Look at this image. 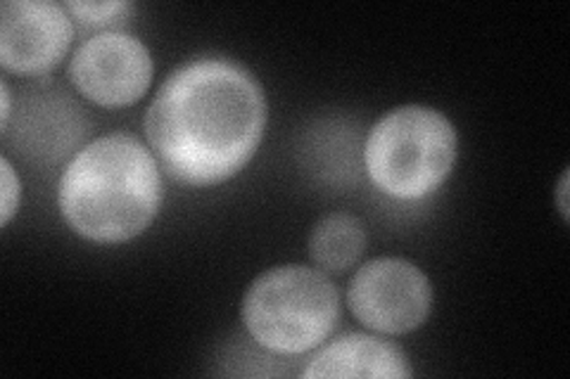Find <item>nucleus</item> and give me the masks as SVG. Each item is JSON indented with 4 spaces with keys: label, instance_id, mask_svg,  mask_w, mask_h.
I'll use <instances>...</instances> for the list:
<instances>
[{
    "label": "nucleus",
    "instance_id": "obj_8",
    "mask_svg": "<svg viewBox=\"0 0 570 379\" xmlns=\"http://www.w3.org/2000/svg\"><path fill=\"white\" fill-rule=\"evenodd\" d=\"M86 133V112L60 86L39 83L29 88L17 104V133L12 142L20 154L39 164L71 159L77 154L75 150H81Z\"/></svg>",
    "mask_w": 570,
    "mask_h": 379
},
{
    "label": "nucleus",
    "instance_id": "obj_3",
    "mask_svg": "<svg viewBox=\"0 0 570 379\" xmlns=\"http://www.w3.org/2000/svg\"><path fill=\"white\" fill-rule=\"evenodd\" d=\"M247 335L276 356H305L333 335L341 292L312 266H276L253 280L240 303Z\"/></svg>",
    "mask_w": 570,
    "mask_h": 379
},
{
    "label": "nucleus",
    "instance_id": "obj_11",
    "mask_svg": "<svg viewBox=\"0 0 570 379\" xmlns=\"http://www.w3.org/2000/svg\"><path fill=\"white\" fill-rule=\"evenodd\" d=\"M71 20L86 29H105V31H117V24L127 22V17L134 12L131 3H124V0H110V3H81V0H69L65 3Z\"/></svg>",
    "mask_w": 570,
    "mask_h": 379
},
{
    "label": "nucleus",
    "instance_id": "obj_6",
    "mask_svg": "<svg viewBox=\"0 0 570 379\" xmlns=\"http://www.w3.org/2000/svg\"><path fill=\"white\" fill-rule=\"evenodd\" d=\"M67 77L81 98L105 110L131 107L150 90L153 52L129 31H98L75 50Z\"/></svg>",
    "mask_w": 570,
    "mask_h": 379
},
{
    "label": "nucleus",
    "instance_id": "obj_12",
    "mask_svg": "<svg viewBox=\"0 0 570 379\" xmlns=\"http://www.w3.org/2000/svg\"><path fill=\"white\" fill-rule=\"evenodd\" d=\"M0 173H3V180H0V188H3V207H0V226L8 228L10 221L14 219V213L20 211L22 202V180L17 176L12 161L8 154L0 159Z\"/></svg>",
    "mask_w": 570,
    "mask_h": 379
},
{
    "label": "nucleus",
    "instance_id": "obj_4",
    "mask_svg": "<svg viewBox=\"0 0 570 379\" xmlns=\"http://www.w3.org/2000/svg\"><path fill=\"white\" fill-rule=\"evenodd\" d=\"M459 154L454 123L433 107L404 104L383 114L364 142V169L373 188L414 202L450 178Z\"/></svg>",
    "mask_w": 570,
    "mask_h": 379
},
{
    "label": "nucleus",
    "instance_id": "obj_14",
    "mask_svg": "<svg viewBox=\"0 0 570 379\" xmlns=\"http://www.w3.org/2000/svg\"><path fill=\"white\" fill-rule=\"evenodd\" d=\"M557 205L563 216V221H568V171L559 180V190H557Z\"/></svg>",
    "mask_w": 570,
    "mask_h": 379
},
{
    "label": "nucleus",
    "instance_id": "obj_2",
    "mask_svg": "<svg viewBox=\"0 0 570 379\" xmlns=\"http://www.w3.org/2000/svg\"><path fill=\"white\" fill-rule=\"evenodd\" d=\"M165 200L159 161L127 133H107L81 146L58 183V209L79 238L96 245L136 240Z\"/></svg>",
    "mask_w": 570,
    "mask_h": 379
},
{
    "label": "nucleus",
    "instance_id": "obj_1",
    "mask_svg": "<svg viewBox=\"0 0 570 379\" xmlns=\"http://www.w3.org/2000/svg\"><path fill=\"white\" fill-rule=\"evenodd\" d=\"M269 119L264 88L245 64L203 56L178 64L146 112V138L186 188H217L257 154Z\"/></svg>",
    "mask_w": 570,
    "mask_h": 379
},
{
    "label": "nucleus",
    "instance_id": "obj_7",
    "mask_svg": "<svg viewBox=\"0 0 570 379\" xmlns=\"http://www.w3.org/2000/svg\"><path fill=\"white\" fill-rule=\"evenodd\" d=\"M75 41V20L50 0H6L0 6V64L8 74L46 77Z\"/></svg>",
    "mask_w": 570,
    "mask_h": 379
},
{
    "label": "nucleus",
    "instance_id": "obj_13",
    "mask_svg": "<svg viewBox=\"0 0 570 379\" xmlns=\"http://www.w3.org/2000/svg\"><path fill=\"white\" fill-rule=\"evenodd\" d=\"M12 121V93L8 79H0V131H8Z\"/></svg>",
    "mask_w": 570,
    "mask_h": 379
},
{
    "label": "nucleus",
    "instance_id": "obj_5",
    "mask_svg": "<svg viewBox=\"0 0 570 379\" xmlns=\"http://www.w3.org/2000/svg\"><path fill=\"white\" fill-rule=\"evenodd\" d=\"M347 306L366 330L397 337L419 330L431 316L433 285L412 261L373 259L352 276Z\"/></svg>",
    "mask_w": 570,
    "mask_h": 379
},
{
    "label": "nucleus",
    "instance_id": "obj_10",
    "mask_svg": "<svg viewBox=\"0 0 570 379\" xmlns=\"http://www.w3.org/2000/svg\"><path fill=\"white\" fill-rule=\"evenodd\" d=\"M366 251V228L347 211H333L309 235L312 261L324 273H347Z\"/></svg>",
    "mask_w": 570,
    "mask_h": 379
},
{
    "label": "nucleus",
    "instance_id": "obj_9",
    "mask_svg": "<svg viewBox=\"0 0 570 379\" xmlns=\"http://www.w3.org/2000/svg\"><path fill=\"white\" fill-rule=\"evenodd\" d=\"M302 377H368V379H406L414 370L409 366L406 353L392 345V341L376 337L350 332L333 339L331 345H321L307 366L299 372Z\"/></svg>",
    "mask_w": 570,
    "mask_h": 379
}]
</instances>
